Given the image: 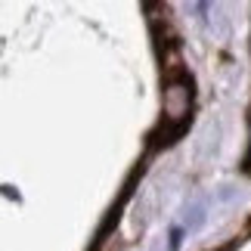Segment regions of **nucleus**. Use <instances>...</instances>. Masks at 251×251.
Listing matches in <instances>:
<instances>
[{"label": "nucleus", "instance_id": "1", "mask_svg": "<svg viewBox=\"0 0 251 251\" xmlns=\"http://www.w3.org/2000/svg\"><path fill=\"white\" fill-rule=\"evenodd\" d=\"M165 112L168 118H183V115L189 112V87L183 81H171L168 90H165Z\"/></svg>", "mask_w": 251, "mask_h": 251}]
</instances>
